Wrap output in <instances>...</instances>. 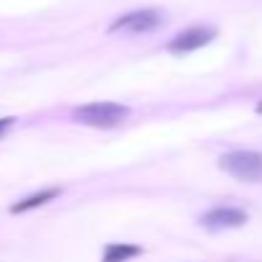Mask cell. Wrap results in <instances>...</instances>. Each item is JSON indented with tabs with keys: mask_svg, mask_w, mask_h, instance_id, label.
I'll return each mask as SVG.
<instances>
[{
	"mask_svg": "<svg viewBox=\"0 0 262 262\" xmlns=\"http://www.w3.org/2000/svg\"><path fill=\"white\" fill-rule=\"evenodd\" d=\"M219 167L239 183H262V152L236 149L219 160Z\"/></svg>",
	"mask_w": 262,
	"mask_h": 262,
	"instance_id": "obj_1",
	"label": "cell"
},
{
	"mask_svg": "<svg viewBox=\"0 0 262 262\" xmlns=\"http://www.w3.org/2000/svg\"><path fill=\"white\" fill-rule=\"evenodd\" d=\"M128 113H131L128 105H121V103H88V105L75 108L72 116L77 123H85L93 128H113L123 123Z\"/></svg>",
	"mask_w": 262,
	"mask_h": 262,
	"instance_id": "obj_2",
	"label": "cell"
},
{
	"mask_svg": "<svg viewBox=\"0 0 262 262\" xmlns=\"http://www.w3.org/2000/svg\"><path fill=\"white\" fill-rule=\"evenodd\" d=\"M165 24V13L160 8H139V11H128L123 16H118L111 26L108 34H149L157 31Z\"/></svg>",
	"mask_w": 262,
	"mask_h": 262,
	"instance_id": "obj_3",
	"label": "cell"
},
{
	"mask_svg": "<svg viewBox=\"0 0 262 262\" xmlns=\"http://www.w3.org/2000/svg\"><path fill=\"white\" fill-rule=\"evenodd\" d=\"M216 39V29L213 26H190L180 34L172 36V41L167 44V52L175 54V57H183V54H190V52H198L201 47L211 44Z\"/></svg>",
	"mask_w": 262,
	"mask_h": 262,
	"instance_id": "obj_4",
	"label": "cell"
},
{
	"mask_svg": "<svg viewBox=\"0 0 262 262\" xmlns=\"http://www.w3.org/2000/svg\"><path fill=\"white\" fill-rule=\"evenodd\" d=\"M201 226L208 231H224V229H239L247 224V211L236 208V206H216L211 211H206L201 219Z\"/></svg>",
	"mask_w": 262,
	"mask_h": 262,
	"instance_id": "obj_5",
	"label": "cell"
},
{
	"mask_svg": "<svg viewBox=\"0 0 262 262\" xmlns=\"http://www.w3.org/2000/svg\"><path fill=\"white\" fill-rule=\"evenodd\" d=\"M59 193H62V188H47V190L31 193V195L21 198L18 203H13V206H11V213H26V211H34V208H39V206H44V203L59 198Z\"/></svg>",
	"mask_w": 262,
	"mask_h": 262,
	"instance_id": "obj_6",
	"label": "cell"
},
{
	"mask_svg": "<svg viewBox=\"0 0 262 262\" xmlns=\"http://www.w3.org/2000/svg\"><path fill=\"white\" fill-rule=\"evenodd\" d=\"M142 254V247L128 244V242H111L103 249V262H128Z\"/></svg>",
	"mask_w": 262,
	"mask_h": 262,
	"instance_id": "obj_7",
	"label": "cell"
},
{
	"mask_svg": "<svg viewBox=\"0 0 262 262\" xmlns=\"http://www.w3.org/2000/svg\"><path fill=\"white\" fill-rule=\"evenodd\" d=\"M13 121H16V118H11V116H8V118H0V139H3V134L13 126Z\"/></svg>",
	"mask_w": 262,
	"mask_h": 262,
	"instance_id": "obj_8",
	"label": "cell"
},
{
	"mask_svg": "<svg viewBox=\"0 0 262 262\" xmlns=\"http://www.w3.org/2000/svg\"><path fill=\"white\" fill-rule=\"evenodd\" d=\"M257 113H262V100H259V103H257Z\"/></svg>",
	"mask_w": 262,
	"mask_h": 262,
	"instance_id": "obj_9",
	"label": "cell"
}]
</instances>
